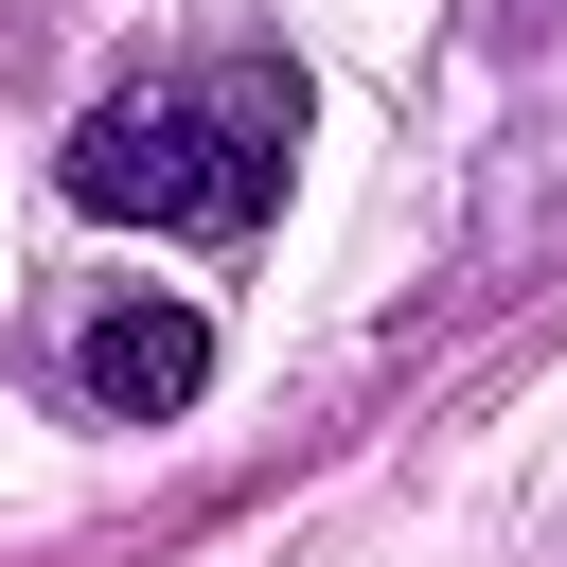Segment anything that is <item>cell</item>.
I'll return each mask as SVG.
<instances>
[{
    "mask_svg": "<svg viewBox=\"0 0 567 567\" xmlns=\"http://www.w3.org/2000/svg\"><path fill=\"white\" fill-rule=\"evenodd\" d=\"M301 142V71H213V89H124L71 142V213H142V230H266Z\"/></svg>",
    "mask_w": 567,
    "mask_h": 567,
    "instance_id": "1",
    "label": "cell"
},
{
    "mask_svg": "<svg viewBox=\"0 0 567 567\" xmlns=\"http://www.w3.org/2000/svg\"><path fill=\"white\" fill-rule=\"evenodd\" d=\"M71 372H89V408H106V425H177V408L213 390V319H195V301H142V284H124V301H106L89 337H71Z\"/></svg>",
    "mask_w": 567,
    "mask_h": 567,
    "instance_id": "2",
    "label": "cell"
}]
</instances>
